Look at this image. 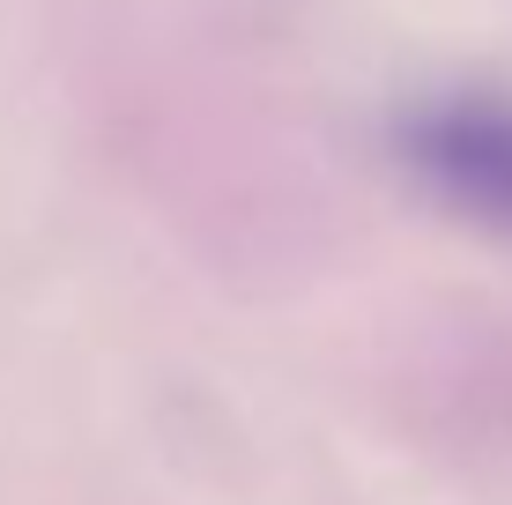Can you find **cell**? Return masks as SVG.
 <instances>
[{
    "instance_id": "cell-1",
    "label": "cell",
    "mask_w": 512,
    "mask_h": 505,
    "mask_svg": "<svg viewBox=\"0 0 512 505\" xmlns=\"http://www.w3.org/2000/svg\"><path fill=\"white\" fill-rule=\"evenodd\" d=\"M401 164L423 179L446 216L490 238H512V97L446 90L401 119Z\"/></svg>"
}]
</instances>
